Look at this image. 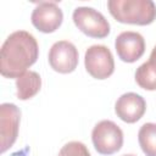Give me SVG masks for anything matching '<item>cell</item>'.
<instances>
[{"instance_id": "obj_6", "label": "cell", "mask_w": 156, "mask_h": 156, "mask_svg": "<svg viewBox=\"0 0 156 156\" xmlns=\"http://www.w3.org/2000/svg\"><path fill=\"white\" fill-rule=\"evenodd\" d=\"M48 60L54 71L66 74L77 68L79 54L73 43L68 40H58L50 48Z\"/></svg>"}, {"instance_id": "obj_7", "label": "cell", "mask_w": 156, "mask_h": 156, "mask_svg": "<svg viewBox=\"0 0 156 156\" xmlns=\"http://www.w3.org/2000/svg\"><path fill=\"white\" fill-rule=\"evenodd\" d=\"M21 121V110L11 102L0 105V136L1 154L6 152L17 140Z\"/></svg>"}, {"instance_id": "obj_15", "label": "cell", "mask_w": 156, "mask_h": 156, "mask_svg": "<svg viewBox=\"0 0 156 156\" xmlns=\"http://www.w3.org/2000/svg\"><path fill=\"white\" fill-rule=\"evenodd\" d=\"M28 152H29V147H28V146H26V147H24V149H22V150H18V151L12 152L10 156H29V155H28Z\"/></svg>"}, {"instance_id": "obj_4", "label": "cell", "mask_w": 156, "mask_h": 156, "mask_svg": "<svg viewBox=\"0 0 156 156\" xmlns=\"http://www.w3.org/2000/svg\"><path fill=\"white\" fill-rule=\"evenodd\" d=\"M91 141L99 154L108 156L121 150L123 145V132L115 122L102 119L94 126Z\"/></svg>"}, {"instance_id": "obj_10", "label": "cell", "mask_w": 156, "mask_h": 156, "mask_svg": "<svg viewBox=\"0 0 156 156\" xmlns=\"http://www.w3.org/2000/svg\"><path fill=\"white\" fill-rule=\"evenodd\" d=\"M146 111V101L145 99L133 91L122 94L116 104L115 112L119 119L126 123H135L138 122Z\"/></svg>"}, {"instance_id": "obj_14", "label": "cell", "mask_w": 156, "mask_h": 156, "mask_svg": "<svg viewBox=\"0 0 156 156\" xmlns=\"http://www.w3.org/2000/svg\"><path fill=\"white\" fill-rule=\"evenodd\" d=\"M57 156H91L88 147L82 141H68L66 143Z\"/></svg>"}, {"instance_id": "obj_5", "label": "cell", "mask_w": 156, "mask_h": 156, "mask_svg": "<svg viewBox=\"0 0 156 156\" xmlns=\"http://www.w3.org/2000/svg\"><path fill=\"white\" fill-rule=\"evenodd\" d=\"M87 72L95 79H106L115 71V60L111 50L101 44L89 46L84 55Z\"/></svg>"}, {"instance_id": "obj_1", "label": "cell", "mask_w": 156, "mask_h": 156, "mask_svg": "<svg viewBox=\"0 0 156 156\" xmlns=\"http://www.w3.org/2000/svg\"><path fill=\"white\" fill-rule=\"evenodd\" d=\"M39 56V45L33 34L16 30L4 41L0 50V73L5 78H18L34 65Z\"/></svg>"}, {"instance_id": "obj_8", "label": "cell", "mask_w": 156, "mask_h": 156, "mask_svg": "<svg viewBox=\"0 0 156 156\" xmlns=\"http://www.w3.org/2000/svg\"><path fill=\"white\" fill-rule=\"evenodd\" d=\"M30 21L41 33H52L62 24L63 12L55 1H40L33 9Z\"/></svg>"}, {"instance_id": "obj_9", "label": "cell", "mask_w": 156, "mask_h": 156, "mask_svg": "<svg viewBox=\"0 0 156 156\" xmlns=\"http://www.w3.org/2000/svg\"><path fill=\"white\" fill-rule=\"evenodd\" d=\"M115 49L123 62L133 63L144 55L145 39L138 32L124 30L116 37Z\"/></svg>"}, {"instance_id": "obj_2", "label": "cell", "mask_w": 156, "mask_h": 156, "mask_svg": "<svg viewBox=\"0 0 156 156\" xmlns=\"http://www.w3.org/2000/svg\"><path fill=\"white\" fill-rule=\"evenodd\" d=\"M107 9L121 23L147 26L156 20V5L152 0H108Z\"/></svg>"}, {"instance_id": "obj_3", "label": "cell", "mask_w": 156, "mask_h": 156, "mask_svg": "<svg viewBox=\"0 0 156 156\" xmlns=\"http://www.w3.org/2000/svg\"><path fill=\"white\" fill-rule=\"evenodd\" d=\"M76 27L90 38L102 39L110 34L111 27L105 16L90 6H78L72 13Z\"/></svg>"}, {"instance_id": "obj_11", "label": "cell", "mask_w": 156, "mask_h": 156, "mask_svg": "<svg viewBox=\"0 0 156 156\" xmlns=\"http://www.w3.org/2000/svg\"><path fill=\"white\" fill-rule=\"evenodd\" d=\"M41 77L35 71H27L16 79V96L20 100H29L39 93Z\"/></svg>"}, {"instance_id": "obj_12", "label": "cell", "mask_w": 156, "mask_h": 156, "mask_svg": "<svg viewBox=\"0 0 156 156\" xmlns=\"http://www.w3.org/2000/svg\"><path fill=\"white\" fill-rule=\"evenodd\" d=\"M136 84L145 90H156V45L151 50L149 61L140 65L135 71Z\"/></svg>"}, {"instance_id": "obj_16", "label": "cell", "mask_w": 156, "mask_h": 156, "mask_svg": "<svg viewBox=\"0 0 156 156\" xmlns=\"http://www.w3.org/2000/svg\"><path fill=\"white\" fill-rule=\"evenodd\" d=\"M122 156H136V155H133V154H126V155H122Z\"/></svg>"}, {"instance_id": "obj_13", "label": "cell", "mask_w": 156, "mask_h": 156, "mask_svg": "<svg viewBox=\"0 0 156 156\" xmlns=\"http://www.w3.org/2000/svg\"><path fill=\"white\" fill-rule=\"evenodd\" d=\"M138 141L146 156H156V123H144L138 132Z\"/></svg>"}]
</instances>
